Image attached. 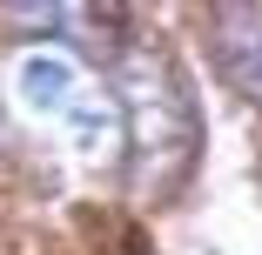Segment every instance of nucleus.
Here are the masks:
<instances>
[{
  "instance_id": "obj_1",
  "label": "nucleus",
  "mask_w": 262,
  "mask_h": 255,
  "mask_svg": "<svg viewBox=\"0 0 262 255\" xmlns=\"http://www.w3.org/2000/svg\"><path fill=\"white\" fill-rule=\"evenodd\" d=\"M115 108H121V148L141 195H175L202 155V114L182 67L155 40H128L115 61Z\"/></svg>"
},
{
  "instance_id": "obj_2",
  "label": "nucleus",
  "mask_w": 262,
  "mask_h": 255,
  "mask_svg": "<svg viewBox=\"0 0 262 255\" xmlns=\"http://www.w3.org/2000/svg\"><path fill=\"white\" fill-rule=\"evenodd\" d=\"M14 87L27 108H40L47 121H61V134L81 148L88 161L101 155H115V141H121V108H115V94H101L81 67L74 47H34V54H20L14 67Z\"/></svg>"
},
{
  "instance_id": "obj_3",
  "label": "nucleus",
  "mask_w": 262,
  "mask_h": 255,
  "mask_svg": "<svg viewBox=\"0 0 262 255\" xmlns=\"http://www.w3.org/2000/svg\"><path fill=\"white\" fill-rule=\"evenodd\" d=\"M215 61L262 108V7H222L215 14Z\"/></svg>"
},
{
  "instance_id": "obj_4",
  "label": "nucleus",
  "mask_w": 262,
  "mask_h": 255,
  "mask_svg": "<svg viewBox=\"0 0 262 255\" xmlns=\"http://www.w3.org/2000/svg\"><path fill=\"white\" fill-rule=\"evenodd\" d=\"M0 141H7V114H0Z\"/></svg>"
}]
</instances>
